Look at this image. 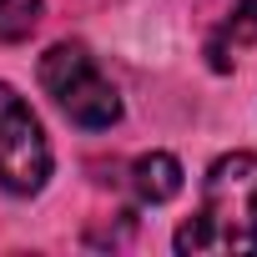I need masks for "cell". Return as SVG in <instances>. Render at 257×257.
<instances>
[{
    "instance_id": "6da1fadb",
    "label": "cell",
    "mask_w": 257,
    "mask_h": 257,
    "mask_svg": "<svg viewBox=\"0 0 257 257\" xmlns=\"http://www.w3.org/2000/svg\"><path fill=\"white\" fill-rule=\"evenodd\" d=\"M177 252H257V157H217L202 182V212L177 232Z\"/></svg>"
},
{
    "instance_id": "7a4b0ae2",
    "label": "cell",
    "mask_w": 257,
    "mask_h": 257,
    "mask_svg": "<svg viewBox=\"0 0 257 257\" xmlns=\"http://www.w3.org/2000/svg\"><path fill=\"white\" fill-rule=\"evenodd\" d=\"M41 86L46 96L86 132H106L121 121V96L106 81V71L96 66V56L76 41H56L41 56Z\"/></svg>"
},
{
    "instance_id": "3957f363",
    "label": "cell",
    "mask_w": 257,
    "mask_h": 257,
    "mask_svg": "<svg viewBox=\"0 0 257 257\" xmlns=\"http://www.w3.org/2000/svg\"><path fill=\"white\" fill-rule=\"evenodd\" d=\"M51 177V142L36 111L0 81V187L16 197H36Z\"/></svg>"
},
{
    "instance_id": "277c9868",
    "label": "cell",
    "mask_w": 257,
    "mask_h": 257,
    "mask_svg": "<svg viewBox=\"0 0 257 257\" xmlns=\"http://www.w3.org/2000/svg\"><path fill=\"white\" fill-rule=\"evenodd\" d=\"M132 192H137V202H152V207L172 202V197L182 192V162H177L172 152H147V157H137V162H132Z\"/></svg>"
},
{
    "instance_id": "5b68a950",
    "label": "cell",
    "mask_w": 257,
    "mask_h": 257,
    "mask_svg": "<svg viewBox=\"0 0 257 257\" xmlns=\"http://www.w3.org/2000/svg\"><path fill=\"white\" fill-rule=\"evenodd\" d=\"M252 41H257V0H237L232 16H227V21L217 26V36L207 41V61H212V71H232L237 51L252 46Z\"/></svg>"
},
{
    "instance_id": "8992f818",
    "label": "cell",
    "mask_w": 257,
    "mask_h": 257,
    "mask_svg": "<svg viewBox=\"0 0 257 257\" xmlns=\"http://www.w3.org/2000/svg\"><path fill=\"white\" fill-rule=\"evenodd\" d=\"M41 26V0H0V41H26Z\"/></svg>"
}]
</instances>
